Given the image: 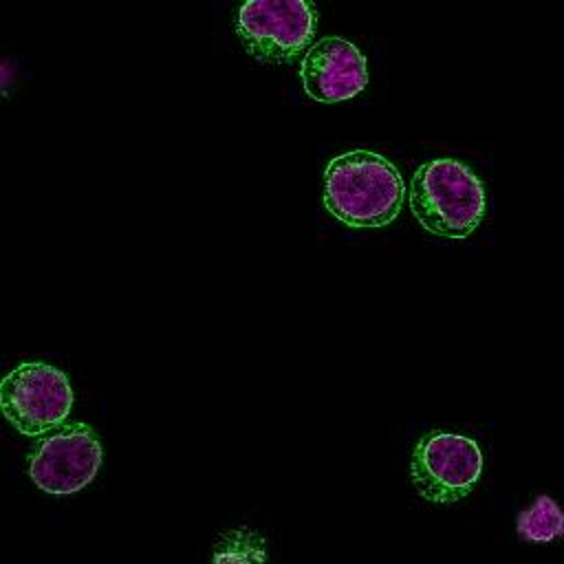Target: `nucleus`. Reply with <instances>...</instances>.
Returning <instances> with one entry per match:
<instances>
[{"label":"nucleus","mask_w":564,"mask_h":564,"mask_svg":"<svg viewBox=\"0 0 564 564\" xmlns=\"http://www.w3.org/2000/svg\"><path fill=\"white\" fill-rule=\"evenodd\" d=\"M403 205L399 170L381 154L352 150L324 172V207L344 225L375 229L390 225Z\"/></svg>","instance_id":"obj_1"},{"label":"nucleus","mask_w":564,"mask_h":564,"mask_svg":"<svg viewBox=\"0 0 564 564\" xmlns=\"http://www.w3.org/2000/svg\"><path fill=\"white\" fill-rule=\"evenodd\" d=\"M408 200L419 225L441 238H467L485 216V187L456 159L423 163L410 181Z\"/></svg>","instance_id":"obj_2"},{"label":"nucleus","mask_w":564,"mask_h":564,"mask_svg":"<svg viewBox=\"0 0 564 564\" xmlns=\"http://www.w3.org/2000/svg\"><path fill=\"white\" fill-rule=\"evenodd\" d=\"M234 26L251 57L286 64L311 44L315 11L308 0H245Z\"/></svg>","instance_id":"obj_3"},{"label":"nucleus","mask_w":564,"mask_h":564,"mask_svg":"<svg viewBox=\"0 0 564 564\" xmlns=\"http://www.w3.org/2000/svg\"><path fill=\"white\" fill-rule=\"evenodd\" d=\"M482 474V452L476 441L454 432H430L410 460L412 485L419 496L434 505L465 498Z\"/></svg>","instance_id":"obj_4"},{"label":"nucleus","mask_w":564,"mask_h":564,"mask_svg":"<svg viewBox=\"0 0 564 564\" xmlns=\"http://www.w3.org/2000/svg\"><path fill=\"white\" fill-rule=\"evenodd\" d=\"M73 390L62 370L44 361H24L0 383V408L22 434L37 436L57 427L70 412Z\"/></svg>","instance_id":"obj_5"},{"label":"nucleus","mask_w":564,"mask_h":564,"mask_svg":"<svg viewBox=\"0 0 564 564\" xmlns=\"http://www.w3.org/2000/svg\"><path fill=\"white\" fill-rule=\"evenodd\" d=\"M101 465V445L86 423H66L42 438L29 454V476L46 494L66 496L84 489Z\"/></svg>","instance_id":"obj_6"},{"label":"nucleus","mask_w":564,"mask_h":564,"mask_svg":"<svg viewBox=\"0 0 564 564\" xmlns=\"http://www.w3.org/2000/svg\"><path fill=\"white\" fill-rule=\"evenodd\" d=\"M304 93L322 104H337L359 95L368 84L366 57L341 37L317 40L300 62Z\"/></svg>","instance_id":"obj_7"},{"label":"nucleus","mask_w":564,"mask_h":564,"mask_svg":"<svg viewBox=\"0 0 564 564\" xmlns=\"http://www.w3.org/2000/svg\"><path fill=\"white\" fill-rule=\"evenodd\" d=\"M518 535L527 542H553L564 535V511L551 496H538L518 513Z\"/></svg>","instance_id":"obj_8"},{"label":"nucleus","mask_w":564,"mask_h":564,"mask_svg":"<svg viewBox=\"0 0 564 564\" xmlns=\"http://www.w3.org/2000/svg\"><path fill=\"white\" fill-rule=\"evenodd\" d=\"M214 564H264L267 544L253 529H231L214 546Z\"/></svg>","instance_id":"obj_9"}]
</instances>
